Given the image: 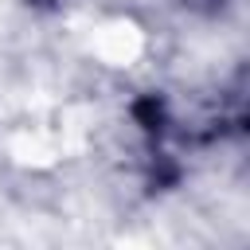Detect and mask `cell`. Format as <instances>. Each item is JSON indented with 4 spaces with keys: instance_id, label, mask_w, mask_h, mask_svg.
<instances>
[{
    "instance_id": "obj_1",
    "label": "cell",
    "mask_w": 250,
    "mask_h": 250,
    "mask_svg": "<svg viewBox=\"0 0 250 250\" xmlns=\"http://www.w3.org/2000/svg\"><path fill=\"white\" fill-rule=\"evenodd\" d=\"M188 4H191V8H203V4H207V8H215V0H188Z\"/></svg>"
}]
</instances>
